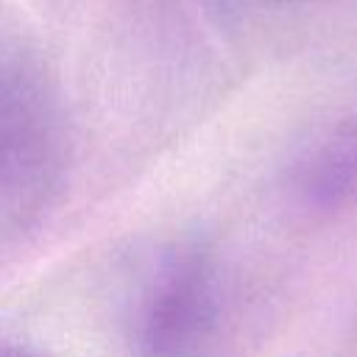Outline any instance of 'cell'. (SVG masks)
I'll return each mask as SVG.
<instances>
[{"instance_id":"obj_1","label":"cell","mask_w":357,"mask_h":357,"mask_svg":"<svg viewBox=\"0 0 357 357\" xmlns=\"http://www.w3.org/2000/svg\"><path fill=\"white\" fill-rule=\"evenodd\" d=\"M229 321V287L218 257L201 245L165 251L134 293V357H215Z\"/></svg>"},{"instance_id":"obj_2","label":"cell","mask_w":357,"mask_h":357,"mask_svg":"<svg viewBox=\"0 0 357 357\" xmlns=\"http://www.w3.org/2000/svg\"><path fill=\"white\" fill-rule=\"evenodd\" d=\"M67 126L53 81L25 53L0 56V218L36 215L61 187Z\"/></svg>"},{"instance_id":"obj_3","label":"cell","mask_w":357,"mask_h":357,"mask_svg":"<svg viewBox=\"0 0 357 357\" xmlns=\"http://www.w3.org/2000/svg\"><path fill=\"white\" fill-rule=\"evenodd\" d=\"M298 187L315 206H335L357 192V123L340 126L307 153Z\"/></svg>"},{"instance_id":"obj_4","label":"cell","mask_w":357,"mask_h":357,"mask_svg":"<svg viewBox=\"0 0 357 357\" xmlns=\"http://www.w3.org/2000/svg\"><path fill=\"white\" fill-rule=\"evenodd\" d=\"M0 357H50L39 349H31V346H17V343H3L0 346Z\"/></svg>"}]
</instances>
